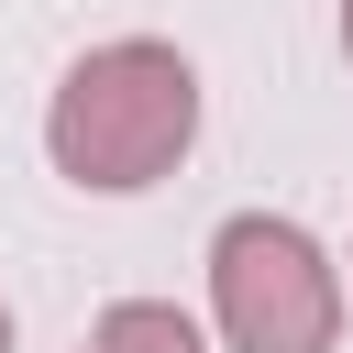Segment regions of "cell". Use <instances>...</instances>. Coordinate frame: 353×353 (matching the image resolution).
Here are the masks:
<instances>
[{"instance_id":"7a4b0ae2","label":"cell","mask_w":353,"mask_h":353,"mask_svg":"<svg viewBox=\"0 0 353 353\" xmlns=\"http://www.w3.org/2000/svg\"><path fill=\"white\" fill-rule=\"evenodd\" d=\"M210 309H221L232 353H331V331H342V276H331V254H320L298 221L243 210V221H221V243H210Z\"/></svg>"},{"instance_id":"277c9868","label":"cell","mask_w":353,"mask_h":353,"mask_svg":"<svg viewBox=\"0 0 353 353\" xmlns=\"http://www.w3.org/2000/svg\"><path fill=\"white\" fill-rule=\"evenodd\" d=\"M342 55H353V0H342Z\"/></svg>"},{"instance_id":"6da1fadb","label":"cell","mask_w":353,"mask_h":353,"mask_svg":"<svg viewBox=\"0 0 353 353\" xmlns=\"http://www.w3.org/2000/svg\"><path fill=\"white\" fill-rule=\"evenodd\" d=\"M199 132V77L176 44H99L66 66L55 110H44V143L77 188H154Z\"/></svg>"},{"instance_id":"3957f363","label":"cell","mask_w":353,"mask_h":353,"mask_svg":"<svg viewBox=\"0 0 353 353\" xmlns=\"http://www.w3.org/2000/svg\"><path fill=\"white\" fill-rule=\"evenodd\" d=\"M88 353H199V331H188L165 298H121V309L88 331Z\"/></svg>"},{"instance_id":"5b68a950","label":"cell","mask_w":353,"mask_h":353,"mask_svg":"<svg viewBox=\"0 0 353 353\" xmlns=\"http://www.w3.org/2000/svg\"><path fill=\"white\" fill-rule=\"evenodd\" d=\"M0 353H11V309H0Z\"/></svg>"}]
</instances>
